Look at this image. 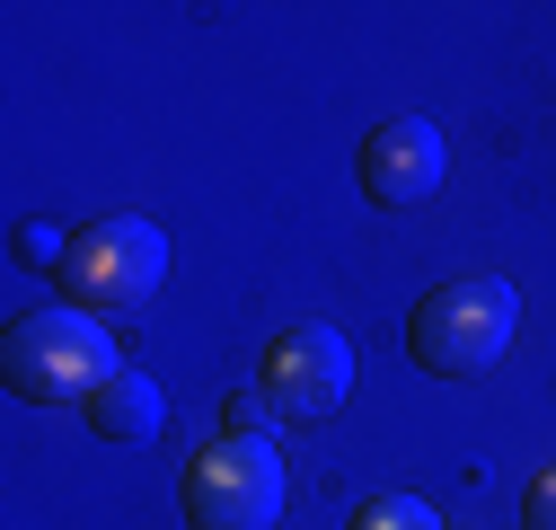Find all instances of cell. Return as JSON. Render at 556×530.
<instances>
[{
	"mask_svg": "<svg viewBox=\"0 0 556 530\" xmlns=\"http://www.w3.org/2000/svg\"><path fill=\"white\" fill-rule=\"evenodd\" d=\"M115 371H124V354L106 337V318H89V310H36L0 345V380L27 407H89Z\"/></svg>",
	"mask_w": 556,
	"mask_h": 530,
	"instance_id": "cell-1",
	"label": "cell"
},
{
	"mask_svg": "<svg viewBox=\"0 0 556 530\" xmlns=\"http://www.w3.org/2000/svg\"><path fill=\"white\" fill-rule=\"evenodd\" d=\"M513 327H521V301H513L504 275H459V283H442V292L415 301V318H406V354L425 363L433 380H477V371L504 363Z\"/></svg>",
	"mask_w": 556,
	"mask_h": 530,
	"instance_id": "cell-2",
	"label": "cell"
},
{
	"mask_svg": "<svg viewBox=\"0 0 556 530\" xmlns=\"http://www.w3.org/2000/svg\"><path fill=\"white\" fill-rule=\"evenodd\" d=\"M186 530H274L283 521V459L274 433H222L186 459Z\"/></svg>",
	"mask_w": 556,
	"mask_h": 530,
	"instance_id": "cell-3",
	"label": "cell"
},
{
	"mask_svg": "<svg viewBox=\"0 0 556 530\" xmlns=\"http://www.w3.org/2000/svg\"><path fill=\"white\" fill-rule=\"evenodd\" d=\"M160 283H168V230H160V222L115 213V222L72 230V265H62V292H72L89 318H98V310H142Z\"/></svg>",
	"mask_w": 556,
	"mask_h": 530,
	"instance_id": "cell-4",
	"label": "cell"
},
{
	"mask_svg": "<svg viewBox=\"0 0 556 530\" xmlns=\"http://www.w3.org/2000/svg\"><path fill=\"white\" fill-rule=\"evenodd\" d=\"M256 389L274 398V416H301V425H318V416H336L344 398H354V345H344L336 327L301 318V327H283V337L265 345Z\"/></svg>",
	"mask_w": 556,
	"mask_h": 530,
	"instance_id": "cell-5",
	"label": "cell"
},
{
	"mask_svg": "<svg viewBox=\"0 0 556 530\" xmlns=\"http://www.w3.org/2000/svg\"><path fill=\"white\" fill-rule=\"evenodd\" d=\"M442 168H451V151H442L433 115H389V124H371V142H363V194H371V204H389V213L425 204V194L442 186Z\"/></svg>",
	"mask_w": 556,
	"mask_h": 530,
	"instance_id": "cell-6",
	"label": "cell"
},
{
	"mask_svg": "<svg viewBox=\"0 0 556 530\" xmlns=\"http://www.w3.org/2000/svg\"><path fill=\"white\" fill-rule=\"evenodd\" d=\"M89 425L106 433V442H124V451H142V442H160V425H168V389L151 380V371H115L98 398H89Z\"/></svg>",
	"mask_w": 556,
	"mask_h": 530,
	"instance_id": "cell-7",
	"label": "cell"
},
{
	"mask_svg": "<svg viewBox=\"0 0 556 530\" xmlns=\"http://www.w3.org/2000/svg\"><path fill=\"white\" fill-rule=\"evenodd\" d=\"M354 530H442V513H433V504H415V495H380V504L354 513Z\"/></svg>",
	"mask_w": 556,
	"mask_h": 530,
	"instance_id": "cell-8",
	"label": "cell"
},
{
	"mask_svg": "<svg viewBox=\"0 0 556 530\" xmlns=\"http://www.w3.org/2000/svg\"><path fill=\"white\" fill-rule=\"evenodd\" d=\"M222 425H230V433H274V398H265V389H230Z\"/></svg>",
	"mask_w": 556,
	"mask_h": 530,
	"instance_id": "cell-9",
	"label": "cell"
},
{
	"mask_svg": "<svg viewBox=\"0 0 556 530\" xmlns=\"http://www.w3.org/2000/svg\"><path fill=\"white\" fill-rule=\"evenodd\" d=\"M18 256H27V265H53V275H62V265H72V239H62V222H27Z\"/></svg>",
	"mask_w": 556,
	"mask_h": 530,
	"instance_id": "cell-10",
	"label": "cell"
},
{
	"mask_svg": "<svg viewBox=\"0 0 556 530\" xmlns=\"http://www.w3.org/2000/svg\"><path fill=\"white\" fill-rule=\"evenodd\" d=\"M521 521H530V530H556V469H539V478H530V504H521Z\"/></svg>",
	"mask_w": 556,
	"mask_h": 530,
	"instance_id": "cell-11",
	"label": "cell"
}]
</instances>
